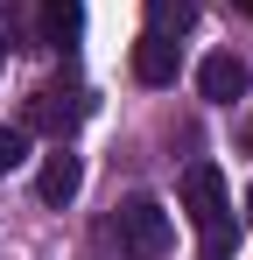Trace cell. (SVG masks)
I'll return each mask as SVG.
<instances>
[{"label":"cell","instance_id":"6da1fadb","mask_svg":"<svg viewBox=\"0 0 253 260\" xmlns=\"http://www.w3.org/2000/svg\"><path fill=\"white\" fill-rule=\"evenodd\" d=\"M106 232L120 239L126 260H162L169 239H176V232H169V211L155 204V197H120V204H113V218H106Z\"/></svg>","mask_w":253,"mask_h":260},{"label":"cell","instance_id":"7a4b0ae2","mask_svg":"<svg viewBox=\"0 0 253 260\" xmlns=\"http://www.w3.org/2000/svg\"><path fill=\"white\" fill-rule=\"evenodd\" d=\"M183 211L204 232V260H225V176H218V162L183 169Z\"/></svg>","mask_w":253,"mask_h":260},{"label":"cell","instance_id":"3957f363","mask_svg":"<svg viewBox=\"0 0 253 260\" xmlns=\"http://www.w3.org/2000/svg\"><path fill=\"white\" fill-rule=\"evenodd\" d=\"M246 63H239V56H232V49H218V56H204V63H197V91H204L211 106H232V99H246Z\"/></svg>","mask_w":253,"mask_h":260},{"label":"cell","instance_id":"277c9868","mask_svg":"<svg viewBox=\"0 0 253 260\" xmlns=\"http://www.w3.org/2000/svg\"><path fill=\"white\" fill-rule=\"evenodd\" d=\"M78 190H84V162L71 155V148H56V155L42 162V176H36V197L49 204V211H64V204H71Z\"/></svg>","mask_w":253,"mask_h":260},{"label":"cell","instance_id":"5b68a950","mask_svg":"<svg viewBox=\"0 0 253 260\" xmlns=\"http://www.w3.org/2000/svg\"><path fill=\"white\" fill-rule=\"evenodd\" d=\"M36 36L49 49H78V36H84V0H42V7H36Z\"/></svg>","mask_w":253,"mask_h":260},{"label":"cell","instance_id":"8992f818","mask_svg":"<svg viewBox=\"0 0 253 260\" xmlns=\"http://www.w3.org/2000/svg\"><path fill=\"white\" fill-rule=\"evenodd\" d=\"M78 113H84V106H78V99H71V91H56V85H42V91H28V120H21V127H28V134H64V127H71V120H78Z\"/></svg>","mask_w":253,"mask_h":260},{"label":"cell","instance_id":"52a82bcc","mask_svg":"<svg viewBox=\"0 0 253 260\" xmlns=\"http://www.w3.org/2000/svg\"><path fill=\"white\" fill-rule=\"evenodd\" d=\"M134 78L141 85H176V43L169 36H141L134 43Z\"/></svg>","mask_w":253,"mask_h":260},{"label":"cell","instance_id":"ba28073f","mask_svg":"<svg viewBox=\"0 0 253 260\" xmlns=\"http://www.w3.org/2000/svg\"><path fill=\"white\" fill-rule=\"evenodd\" d=\"M148 7V36H190V21H197V0H141Z\"/></svg>","mask_w":253,"mask_h":260},{"label":"cell","instance_id":"9c48e42d","mask_svg":"<svg viewBox=\"0 0 253 260\" xmlns=\"http://www.w3.org/2000/svg\"><path fill=\"white\" fill-rule=\"evenodd\" d=\"M28 162V127H0V176Z\"/></svg>","mask_w":253,"mask_h":260},{"label":"cell","instance_id":"30bf717a","mask_svg":"<svg viewBox=\"0 0 253 260\" xmlns=\"http://www.w3.org/2000/svg\"><path fill=\"white\" fill-rule=\"evenodd\" d=\"M232 7H239V14H253V0H232Z\"/></svg>","mask_w":253,"mask_h":260},{"label":"cell","instance_id":"8fae6325","mask_svg":"<svg viewBox=\"0 0 253 260\" xmlns=\"http://www.w3.org/2000/svg\"><path fill=\"white\" fill-rule=\"evenodd\" d=\"M246 225H253V190H246Z\"/></svg>","mask_w":253,"mask_h":260},{"label":"cell","instance_id":"7c38bea8","mask_svg":"<svg viewBox=\"0 0 253 260\" xmlns=\"http://www.w3.org/2000/svg\"><path fill=\"white\" fill-rule=\"evenodd\" d=\"M0 63H7V36H0Z\"/></svg>","mask_w":253,"mask_h":260}]
</instances>
